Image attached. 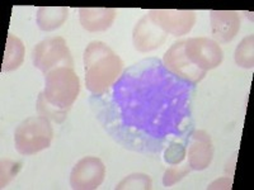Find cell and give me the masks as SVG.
I'll use <instances>...</instances> for the list:
<instances>
[{"mask_svg": "<svg viewBox=\"0 0 254 190\" xmlns=\"http://www.w3.org/2000/svg\"><path fill=\"white\" fill-rule=\"evenodd\" d=\"M124 62L106 44L94 41L84 51L85 85L93 94H102L121 75Z\"/></svg>", "mask_w": 254, "mask_h": 190, "instance_id": "obj_1", "label": "cell"}, {"mask_svg": "<svg viewBox=\"0 0 254 190\" xmlns=\"http://www.w3.org/2000/svg\"><path fill=\"white\" fill-rule=\"evenodd\" d=\"M80 92V80L70 67H58L45 75V100L56 109L67 110L71 108Z\"/></svg>", "mask_w": 254, "mask_h": 190, "instance_id": "obj_2", "label": "cell"}, {"mask_svg": "<svg viewBox=\"0 0 254 190\" xmlns=\"http://www.w3.org/2000/svg\"><path fill=\"white\" fill-rule=\"evenodd\" d=\"M54 137L50 119L42 115L29 117L15 128V150L23 156H31L49 148Z\"/></svg>", "mask_w": 254, "mask_h": 190, "instance_id": "obj_3", "label": "cell"}, {"mask_svg": "<svg viewBox=\"0 0 254 190\" xmlns=\"http://www.w3.org/2000/svg\"><path fill=\"white\" fill-rule=\"evenodd\" d=\"M32 61L35 67L47 75L58 67L74 69V61L63 37H51L41 41L32 51Z\"/></svg>", "mask_w": 254, "mask_h": 190, "instance_id": "obj_4", "label": "cell"}, {"mask_svg": "<svg viewBox=\"0 0 254 190\" xmlns=\"http://www.w3.org/2000/svg\"><path fill=\"white\" fill-rule=\"evenodd\" d=\"M185 53L188 60L202 71L217 67L224 58L220 45L216 41L206 37L186 40Z\"/></svg>", "mask_w": 254, "mask_h": 190, "instance_id": "obj_5", "label": "cell"}, {"mask_svg": "<svg viewBox=\"0 0 254 190\" xmlns=\"http://www.w3.org/2000/svg\"><path fill=\"white\" fill-rule=\"evenodd\" d=\"M147 17L154 24L174 37L187 35L193 28L196 12L193 10H176V9H153L147 12Z\"/></svg>", "mask_w": 254, "mask_h": 190, "instance_id": "obj_6", "label": "cell"}, {"mask_svg": "<svg viewBox=\"0 0 254 190\" xmlns=\"http://www.w3.org/2000/svg\"><path fill=\"white\" fill-rule=\"evenodd\" d=\"M106 176V166L101 158L87 156L72 167L70 185L75 190H92L101 187Z\"/></svg>", "mask_w": 254, "mask_h": 190, "instance_id": "obj_7", "label": "cell"}, {"mask_svg": "<svg viewBox=\"0 0 254 190\" xmlns=\"http://www.w3.org/2000/svg\"><path fill=\"white\" fill-rule=\"evenodd\" d=\"M185 41L176 42L171 48L165 52L163 62L165 67L174 75L190 83L197 84L202 80L206 75V71L199 70L193 63L190 62L185 53Z\"/></svg>", "mask_w": 254, "mask_h": 190, "instance_id": "obj_8", "label": "cell"}, {"mask_svg": "<svg viewBox=\"0 0 254 190\" xmlns=\"http://www.w3.org/2000/svg\"><path fill=\"white\" fill-rule=\"evenodd\" d=\"M165 40L167 33L154 24L147 15L142 17L133 28V47L140 52L153 51L162 46Z\"/></svg>", "mask_w": 254, "mask_h": 190, "instance_id": "obj_9", "label": "cell"}, {"mask_svg": "<svg viewBox=\"0 0 254 190\" xmlns=\"http://www.w3.org/2000/svg\"><path fill=\"white\" fill-rule=\"evenodd\" d=\"M214 157V146L208 133L194 131L188 148V165L192 170L202 171L211 165Z\"/></svg>", "mask_w": 254, "mask_h": 190, "instance_id": "obj_10", "label": "cell"}, {"mask_svg": "<svg viewBox=\"0 0 254 190\" xmlns=\"http://www.w3.org/2000/svg\"><path fill=\"white\" fill-rule=\"evenodd\" d=\"M210 20L212 37L217 44L230 42L240 29V18L233 10H212L210 13Z\"/></svg>", "mask_w": 254, "mask_h": 190, "instance_id": "obj_11", "label": "cell"}, {"mask_svg": "<svg viewBox=\"0 0 254 190\" xmlns=\"http://www.w3.org/2000/svg\"><path fill=\"white\" fill-rule=\"evenodd\" d=\"M116 9L112 8H80V24L88 32H102L111 28L115 20Z\"/></svg>", "mask_w": 254, "mask_h": 190, "instance_id": "obj_12", "label": "cell"}, {"mask_svg": "<svg viewBox=\"0 0 254 190\" xmlns=\"http://www.w3.org/2000/svg\"><path fill=\"white\" fill-rule=\"evenodd\" d=\"M69 9L65 6H42L37 12V26L45 32L60 28L67 19Z\"/></svg>", "mask_w": 254, "mask_h": 190, "instance_id": "obj_13", "label": "cell"}, {"mask_svg": "<svg viewBox=\"0 0 254 190\" xmlns=\"http://www.w3.org/2000/svg\"><path fill=\"white\" fill-rule=\"evenodd\" d=\"M24 60V45L14 35H9L4 52V60L1 71L9 72L17 70L23 63Z\"/></svg>", "mask_w": 254, "mask_h": 190, "instance_id": "obj_14", "label": "cell"}, {"mask_svg": "<svg viewBox=\"0 0 254 190\" xmlns=\"http://www.w3.org/2000/svg\"><path fill=\"white\" fill-rule=\"evenodd\" d=\"M235 62L244 69H253L254 66V37L247 36L235 49Z\"/></svg>", "mask_w": 254, "mask_h": 190, "instance_id": "obj_15", "label": "cell"}, {"mask_svg": "<svg viewBox=\"0 0 254 190\" xmlns=\"http://www.w3.org/2000/svg\"><path fill=\"white\" fill-rule=\"evenodd\" d=\"M153 187V182H151L150 176L146 174H131L127 178H125L121 183H120L116 189L117 190H149Z\"/></svg>", "mask_w": 254, "mask_h": 190, "instance_id": "obj_16", "label": "cell"}, {"mask_svg": "<svg viewBox=\"0 0 254 190\" xmlns=\"http://www.w3.org/2000/svg\"><path fill=\"white\" fill-rule=\"evenodd\" d=\"M37 109L38 113H40L42 117H46L47 119H52V121L58 122V123H61L64 119L66 118V113L67 112H64V110H59L56 109L55 107H52L45 100L44 95L42 93L40 94L38 96V100H37Z\"/></svg>", "mask_w": 254, "mask_h": 190, "instance_id": "obj_17", "label": "cell"}, {"mask_svg": "<svg viewBox=\"0 0 254 190\" xmlns=\"http://www.w3.org/2000/svg\"><path fill=\"white\" fill-rule=\"evenodd\" d=\"M190 171V165L188 166H176L173 165L172 167L167 169L163 176V184L165 187H172V185L177 184L179 180H182L186 175Z\"/></svg>", "mask_w": 254, "mask_h": 190, "instance_id": "obj_18", "label": "cell"}, {"mask_svg": "<svg viewBox=\"0 0 254 190\" xmlns=\"http://www.w3.org/2000/svg\"><path fill=\"white\" fill-rule=\"evenodd\" d=\"M186 157V148L182 143H177V142H172L171 146H168L165 150L164 158L168 164L171 165H178L179 162H182Z\"/></svg>", "mask_w": 254, "mask_h": 190, "instance_id": "obj_19", "label": "cell"}, {"mask_svg": "<svg viewBox=\"0 0 254 190\" xmlns=\"http://www.w3.org/2000/svg\"><path fill=\"white\" fill-rule=\"evenodd\" d=\"M20 169V164L13 161L1 162V187L8 184L13 178L18 174Z\"/></svg>", "mask_w": 254, "mask_h": 190, "instance_id": "obj_20", "label": "cell"}, {"mask_svg": "<svg viewBox=\"0 0 254 190\" xmlns=\"http://www.w3.org/2000/svg\"><path fill=\"white\" fill-rule=\"evenodd\" d=\"M233 180L229 178H221L215 180L212 184L208 185V189H230Z\"/></svg>", "mask_w": 254, "mask_h": 190, "instance_id": "obj_21", "label": "cell"}]
</instances>
